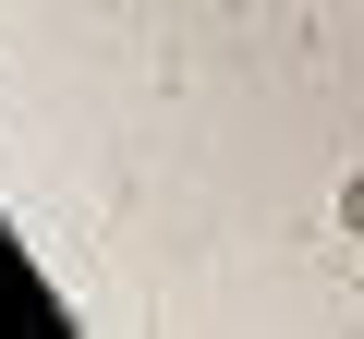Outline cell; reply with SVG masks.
Here are the masks:
<instances>
[{
    "mask_svg": "<svg viewBox=\"0 0 364 339\" xmlns=\"http://www.w3.org/2000/svg\"><path fill=\"white\" fill-rule=\"evenodd\" d=\"M340 218H352V230H364V182H352V194H340Z\"/></svg>",
    "mask_w": 364,
    "mask_h": 339,
    "instance_id": "6da1fadb",
    "label": "cell"
}]
</instances>
